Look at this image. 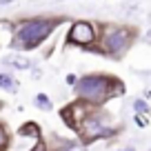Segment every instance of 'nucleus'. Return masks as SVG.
I'll return each mask as SVG.
<instances>
[{
    "instance_id": "2",
    "label": "nucleus",
    "mask_w": 151,
    "mask_h": 151,
    "mask_svg": "<svg viewBox=\"0 0 151 151\" xmlns=\"http://www.w3.org/2000/svg\"><path fill=\"white\" fill-rule=\"evenodd\" d=\"M65 18H51V16H40V18H31L24 20V22L18 24L14 33V45L16 49H22V51H29V49H36L38 45H42L53 31L56 27L62 22Z\"/></svg>"
},
{
    "instance_id": "4",
    "label": "nucleus",
    "mask_w": 151,
    "mask_h": 151,
    "mask_svg": "<svg viewBox=\"0 0 151 151\" xmlns=\"http://www.w3.org/2000/svg\"><path fill=\"white\" fill-rule=\"evenodd\" d=\"M116 131H118V127L111 122V116H109L104 109H100L98 104L87 113L85 120H82L80 127H78L82 145H91V142L100 140V138H111Z\"/></svg>"
},
{
    "instance_id": "10",
    "label": "nucleus",
    "mask_w": 151,
    "mask_h": 151,
    "mask_svg": "<svg viewBox=\"0 0 151 151\" xmlns=\"http://www.w3.org/2000/svg\"><path fill=\"white\" fill-rule=\"evenodd\" d=\"M7 145H9V133H7V129L0 124V151H7Z\"/></svg>"
},
{
    "instance_id": "3",
    "label": "nucleus",
    "mask_w": 151,
    "mask_h": 151,
    "mask_svg": "<svg viewBox=\"0 0 151 151\" xmlns=\"http://www.w3.org/2000/svg\"><path fill=\"white\" fill-rule=\"evenodd\" d=\"M102 36H100V45L93 47V51H102L109 58H122L133 45L138 31L133 27H124V24H102L100 27Z\"/></svg>"
},
{
    "instance_id": "12",
    "label": "nucleus",
    "mask_w": 151,
    "mask_h": 151,
    "mask_svg": "<svg viewBox=\"0 0 151 151\" xmlns=\"http://www.w3.org/2000/svg\"><path fill=\"white\" fill-rule=\"evenodd\" d=\"M133 109H136L138 113H147V111H149V109H147V102H145V100H136V102H133Z\"/></svg>"
},
{
    "instance_id": "13",
    "label": "nucleus",
    "mask_w": 151,
    "mask_h": 151,
    "mask_svg": "<svg viewBox=\"0 0 151 151\" xmlns=\"http://www.w3.org/2000/svg\"><path fill=\"white\" fill-rule=\"evenodd\" d=\"M31 151H47V142L42 140V136L38 138V142H36V147H33Z\"/></svg>"
},
{
    "instance_id": "1",
    "label": "nucleus",
    "mask_w": 151,
    "mask_h": 151,
    "mask_svg": "<svg viewBox=\"0 0 151 151\" xmlns=\"http://www.w3.org/2000/svg\"><path fill=\"white\" fill-rule=\"evenodd\" d=\"M73 93L80 100L91 104H104L107 100L116 98V96L124 93V82L116 76L109 73H91V76H82L78 78L73 85Z\"/></svg>"
},
{
    "instance_id": "7",
    "label": "nucleus",
    "mask_w": 151,
    "mask_h": 151,
    "mask_svg": "<svg viewBox=\"0 0 151 151\" xmlns=\"http://www.w3.org/2000/svg\"><path fill=\"white\" fill-rule=\"evenodd\" d=\"M18 133H20V136H33L36 140L42 136V131H40V127H38L36 122H24L22 127H20V131H18Z\"/></svg>"
},
{
    "instance_id": "11",
    "label": "nucleus",
    "mask_w": 151,
    "mask_h": 151,
    "mask_svg": "<svg viewBox=\"0 0 151 151\" xmlns=\"http://www.w3.org/2000/svg\"><path fill=\"white\" fill-rule=\"evenodd\" d=\"M36 104H38L40 109H45V111H49V109H51V100H49L47 96H42V93L36 98Z\"/></svg>"
},
{
    "instance_id": "9",
    "label": "nucleus",
    "mask_w": 151,
    "mask_h": 151,
    "mask_svg": "<svg viewBox=\"0 0 151 151\" xmlns=\"http://www.w3.org/2000/svg\"><path fill=\"white\" fill-rule=\"evenodd\" d=\"M0 87H5V89H16V82L11 76L7 73H0Z\"/></svg>"
},
{
    "instance_id": "6",
    "label": "nucleus",
    "mask_w": 151,
    "mask_h": 151,
    "mask_svg": "<svg viewBox=\"0 0 151 151\" xmlns=\"http://www.w3.org/2000/svg\"><path fill=\"white\" fill-rule=\"evenodd\" d=\"M96 104H91V102H85V100H76V102H71V104H67V107H62L60 109V118L65 120V124L69 129H73V131H78V127H80V122L85 120V116L93 109Z\"/></svg>"
},
{
    "instance_id": "5",
    "label": "nucleus",
    "mask_w": 151,
    "mask_h": 151,
    "mask_svg": "<svg viewBox=\"0 0 151 151\" xmlns=\"http://www.w3.org/2000/svg\"><path fill=\"white\" fill-rule=\"evenodd\" d=\"M98 40V31H96L93 22L87 20H78L71 24L69 33H67V45H76L82 49H93V42Z\"/></svg>"
},
{
    "instance_id": "8",
    "label": "nucleus",
    "mask_w": 151,
    "mask_h": 151,
    "mask_svg": "<svg viewBox=\"0 0 151 151\" xmlns=\"http://www.w3.org/2000/svg\"><path fill=\"white\" fill-rule=\"evenodd\" d=\"M58 151H87L82 142H65V147H60Z\"/></svg>"
}]
</instances>
